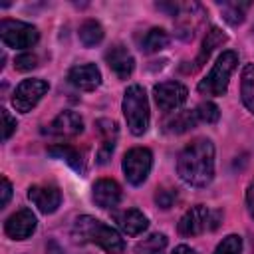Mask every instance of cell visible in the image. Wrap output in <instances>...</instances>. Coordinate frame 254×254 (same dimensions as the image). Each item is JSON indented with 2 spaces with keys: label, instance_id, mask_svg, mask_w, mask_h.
<instances>
[{
  "label": "cell",
  "instance_id": "obj_29",
  "mask_svg": "<svg viewBox=\"0 0 254 254\" xmlns=\"http://www.w3.org/2000/svg\"><path fill=\"white\" fill-rule=\"evenodd\" d=\"M36 65H38V56L32 54V52H24V54L16 56V60H14V67L18 71H30Z\"/></svg>",
  "mask_w": 254,
  "mask_h": 254
},
{
  "label": "cell",
  "instance_id": "obj_14",
  "mask_svg": "<svg viewBox=\"0 0 254 254\" xmlns=\"http://www.w3.org/2000/svg\"><path fill=\"white\" fill-rule=\"evenodd\" d=\"M83 131V119L75 113V111H62L50 125H48V133L54 137H62V139H69L75 137Z\"/></svg>",
  "mask_w": 254,
  "mask_h": 254
},
{
  "label": "cell",
  "instance_id": "obj_4",
  "mask_svg": "<svg viewBox=\"0 0 254 254\" xmlns=\"http://www.w3.org/2000/svg\"><path fill=\"white\" fill-rule=\"evenodd\" d=\"M236 65H238L236 52H232V50L222 52L216 58L210 73L198 81V91L202 95H224L226 87H228V79H230L232 71L236 69Z\"/></svg>",
  "mask_w": 254,
  "mask_h": 254
},
{
  "label": "cell",
  "instance_id": "obj_6",
  "mask_svg": "<svg viewBox=\"0 0 254 254\" xmlns=\"http://www.w3.org/2000/svg\"><path fill=\"white\" fill-rule=\"evenodd\" d=\"M0 38H2V42H4L8 48L26 50V48H32V46L38 44L40 32H38L32 24H26V22H20V20H8V18H4V20L0 22Z\"/></svg>",
  "mask_w": 254,
  "mask_h": 254
},
{
  "label": "cell",
  "instance_id": "obj_13",
  "mask_svg": "<svg viewBox=\"0 0 254 254\" xmlns=\"http://www.w3.org/2000/svg\"><path fill=\"white\" fill-rule=\"evenodd\" d=\"M105 62H107V65L111 67V71L119 77V79H127L131 73H133V69H135V60H133V56L127 52V48L125 46H121V44H115V46H111L107 52H105Z\"/></svg>",
  "mask_w": 254,
  "mask_h": 254
},
{
  "label": "cell",
  "instance_id": "obj_21",
  "mask_svg": "<svg viewBox=\"0 0 254 254\" xmlns=\"http://www.w3.org/2000/svg\"><path fill=\"white\" fill-rule=\"evenodd\" d=\"M48 153L52 155V157H58V159H64L73 171H77V173H83L85 171V167H83V159H81V153L77 151V149H73L71 145H54V147H50L48 149Z\"/></svg>",
  "mask_w": 254,
  "mask_h": 254
},
{
  "label": "cell",
  "instance_id": "obj_34",
  "mask_svg": "<svg viewBox=\"0 0 254 254\" xmlns=\"http://www.w3.org/2000/svg\"><path fill=\"white\" fill-rule=\"evenodd\" d=\"M46 254H64V248L56 242V240H50L46 244Z\"/></svg>",
  "mask_w": 254,
  "mask_h": 254
},
{
  "label": "cell",
  "instance_id": "obj_27",
  "mask_svg": "<svg viewBox=\"0 0 254 254\" xmlns=\"http://www.w3.org/2000/svg\"><path fill=\"white\" fill-rule=\"evenodd\" d=\"M214 254H242V238L238 234H228L216 246Z\"/></svg>",
  "mask_w": 254,
  "mask_h": 254
},
{
  "label": "cell",
  "instance_id": "obj_9",
  "mask_svg": "<svg viewBox=\"0 0 254 254\" xmlns=\"http://www.w3.org/2000/svg\"><path fill=\"white\" fill-rule=\"evenodd\" d=\"M155 101L159 105L161 111H175L179 109L185 101H187V87L179 81H163V83H157L155 89Z\"/></svg>",
  "mask_w": 254,
  "mask_h": 254
},
{
  "label": "cell",
  "instance_id": "obj_17",
  "mask_svg": "<svg viewBox=\"0 0 254 254\" xmlns=\"http://www.w3.org/2000/svg\"><path fill=\"white\" fill-rule=\"evenodd\" d=\"M97 131L101 133V145L97 151V163L105 165L111 159V153L115 149V139H117V123L109 121V119H99L95 123Z\"/></svg>",
  "mask_w": 254,
  "mask_h": 254
},
{
  "label": "cell",
  "instance_id": "obj_3",
  "mask_svg": "<svg viewBox=\"0 0 254 254\" xmlns=\"http://www.w3.org/2000/svg\"><path fill=\"white\" fill-rule=\"evenodd\" d=\"M123 115L133 135H143L149 129V101L141 85L133 83L123 95Z\"/></svg>",
  "mask_w": 254,
  "mask_h": 254
},
{
  "label": "cell",
  "instance_id": "obj_2",
  "mask_svg": "<svg viewBox=\"0 0 254 254\" xmlns=\"http://www.w3.org/2000/svg\"><path fill=\"white\" fill-rule=\"evenodd\" d=\"M73 236L79 242H91L101 246L107 254H121L125 250V242L121 238V234L107 226L105 222L93 218V216H79L73 224Z\"/></svg>",
  "mask_w": 254,
  "mask_h": 254
},
{
  "label": "cell",
  "instance_id": "obj_20",
  "mask_svg": "<svg viewBox=\"0 0 254 254\" xmlns=\"http://www.w3.org/2000/svg\"><path fill=\"white\" fill-rule=\"evenodd\" d=\"M198 123V117H196V111L192 109H187V111H177L171 119L165 121V131L171 133V135H181V133H187L189 129H192L194 125Z\"/></svg>",
  "mask_w": 254,
  "mask_h": 254
},
{
  "label": "cell",
  "instance_id": "obj_8",
  "mask_svg": "<svg viewBox=\"0 0 254 254\" xmlns=\"http://www.w3.org/2000/svg\"><path fill=\"white\" fill-rule=\"evenodd\" d=\"M48 91V81L40 79V77H32V79H24L16 91H14V97H12V105L16 111L20 113H28L32 111L38 101L46 95Z\"/></svg>",
  "mask_w": 254,
  "mask_h": 254
},
{
  "label": "cell",
  "instance_id": "obj_31",
  "mask_svg": "<svg viewBox=\"0 0 254 254\" xmlns=\"http://www.w3.org/2000/svg\"><path fill=\"white\" fill-rule=\"evenodd\" d=\"M2 121H4V141H8L10 139V135L16 131V119L6 111V109H2Z\"/></svg>",
  "mask_w": 254,
  "mask_h": 254
},
{
  "label": "cell",
  "instance_id": "obj_26",
  "mask_svg": "<svg viewBox=\"0 0 254 254\" xmlns=\"http://www.w3.org/2000/svg\"><path fill=\"white\" fill-rule=\"evenodd\" d=\"M248 8H250V2H222L220 4L222 18L232 26H238V24L244 22V16H246Z\"/></svg>",
  "mask_w": 254,
  "mask_h": 254
},
{
  "label": "cell",
  "instance_id": "obj_7",
  "mask_svg": "<svg viewBox=\"0 0 254 254\" xmlns=\"http://www.w3.org/2000/svg\"><path fill=\"white\" fill-rule=\"evenodd\" d=\"M153 167V153L145 147H133L123 157V173L131 185H141Z\"/></svg>",
  "mask_w": 254,
  "mask_h": 254
},
{
  "label": "cell",
  "instance_id": "obj_33",
  "mask_svg": "<svg viewBox=\"0 0 254 254\" xmlns=\"http://www.w3.org/2000/svg\"><path fill=\"white\" fill-rule=\"evenodd\" d=\"M246 204H248V210H250V214L254 218V181L250 183V187L246 190Z\"/></svg>",
  "mask_w": 254,
  "mask_h": 254
},
{
  "label": "cell",
  "instance_id": "obj_11",
  "mask_svg": "<svg viewBox=\"0 0 254 254\" xmlns=\"http://www.w3.org/2000/svg\"><path fill=\"white\" fill-rule=\"evenodd\" d=\"M28 198L38 206L40 212L52 214L62 204V192L54 185H34L28 189Z\"/></svg>",
  "mask_w": 254,
  "mask_h": 254
},
{
  "label": "cell",
  "instance_id": "obj_1",
  "mask_svg": "<svg viewBox=\"0 0 254 254\" xmlns=\"http://www.w3.org/2000/svg\"><path fill=\"white\" fill-rule=\"evenodd\" d=\"M177 173L190 187H206L214 179V145L208 139L189 143L179 155Z\"/></svg>",
  "mask_w": 254,
  "mask_h": 254
},
{
  "label": "cell",
  "instance_id": "obj_18",
  "mask_svg": "<svg viewBox=\"0 0 254 254\" xmlns=\"http://www.w3.org/2000/svg\"><path fill=\"white\" fill-rule=\"evenodd\" d=\"M117 224H119V228H121L127 236H137V234H141L143 230H147L149 220H147V216H145L141 210H137V208H127V210H123V212L117 216Z\"/></svg>",
  "mask_w": 254,
  "mask_h": 254
},
{
  "label": "cell",
  "instance_id": "obj_30",
  "mask_svg": "<svg viewBox=\"0 0 254 254\" xmlns=\"http://www.w3.org/2000/svg\"><path fill=\"white\" fill-rule=\"evenodd\" d=\"M155 200L161 208H171L177 200V190L175 189H159L155 192Z\"/></svg>",
  "mask_w": 254,
  "mask_h": 254
},
{
  "label": "cell",
  "instance_id": "obj_16",
  "mask_svg": "<svg viewBox=\"0 0 254 254\" xmlns=\"http://www.w3.org/2000/svg\"><path fill=\"white\" fill-rule=\"evenodd\" d=\"M202 8L198 4H185L177 8V28L181 38H192L194 30L200 22Z\"/></svg>",
  "mask_w": 254,
  "mask_h": 254
},
{
  "label": "cell",
  "instance_id": "obj_28",
  "mask_svg": "<svg viewBox=\"0 0 254 254\" xmlns=\"http://www.w3.org/2000/svg\"><path fill=\"white\" fill-rule=\"evenodd\" d=\"M194 111H196L198 121H202V123H216L220 117V111L212 101H202Z\"/></svg>",
  "mask_w": 254,
  "mask_h": 254
},
{
  "label": "cell",
  "instance_id": "obj_32",
  "mask_svg": "<svg viewBox=\"0 0 254 254\" xmlns=\"http://www.w3.org/2000/svg\"><path fill=\"white\" fill-rule=\"evenodd\" d=\"M10 196H12V185H10V181L6 177H2V198H0V204L6 206Z\"/></svg>",
  "mask_w": 254,
  "mask_h": 254
},
{
  "label": "cell",
  "instance_id": "obj_15",
  "mask_svg": "<svg viewBox=\"0 0 254 254\" xmlns=\"http://www.w3.org/2000/svg\"><path fill=\"white\" fill-rule=\"evenodd\" d=\"M93 200L99 208H115L121 200V187L113 179H99L93 185Z\"/></svg>",
  "mask_w": 254,
  "mask_h": 254
},
{
  "label": "cell",
  "instance_id": "obj_5",
  "mask_svg": "<svg viewBox=\"0 0 254 254\" xmlns=\"http://www.w3.org/2000/svg\"><path fill=\"white\" fill-rule=\"evenodd\" d=\"M220 220V212L218 210H210L204 204H196L192 208H189L181 220H179V232L183 236H196L202 234L206 230H214L218 226Z\"/></svg>",
  "mask_w": 254,
  "mask_h": 254
},
{
  "label": "cell",
  "instance_id": "obj_25",
  "mask_svg": "<svg viewBox=\"0 0 254 254\" xmlns=\"http://www.w3.org/2000/svg\"><path fill=\"white\" fill-rule=\"evenodd\" d=\"M240 95L248 111L254 115V64H248L242 71V81H240Z\"/></svg>",
  "mask_w": 254,
  "mask_h": 254
},
{
  "label": "cell",
  "instance_id": "obj_22",
  "mask_svg": "<svg viewBox=\"0 0 254 254\" xmlns=\"http://www.w3.org/2000/svg\"><path fill=\"white\" fill-rule=\"evenodd\" d=\"M167 44H169V34L163 28H151L141 40V50L145 54H155V52L167 48Z\"/></svg>",
  "mask_w": 254,
  "mask_h": 254
},
{
  "label": "cell",
  "instance_id": "obj_10",
  "mask_svg": "<svg viewBox=\"0 0 254 254\" xmlns=\"http://www.w3.org/2000/svg\"><path fill=\"white\" fill-rule=\"evenodd\" d=\"M36 226H38L36 214L30 208H20L6 218L4 232L14 240H24V238H30L34 234Z\"/></svg>",
  "mask_w": 254,
  "mask_h": 254
},
{
  "label": "cell",
  "instance_id": "obj_19",
  "mask_svg": "<svg viewBox=\"0 0 254 254\" xmlns=\"http://www.w3.org/2000/svg\"><path fill=\"white\" fill-rule=\"evenodd\" d=\"M226 40H228L226 34H222L216 26H212V28L206 32V36H204V40H202V48H200V52H198V56H196V60H194V65H192L189 71H194V69L202 67V64H206V60L210 58V54H212L218 46H222Z\"/></svg>",
  "mask_w": 254,
  "mask_h": 254
},
{
  "label": "cell",
  "instance_id": "obj_12",
  "mask_svg": "<svg viewBox=\"0 0 254 254\" xmlns=\"http://www.w3.org/2000/svg\"><path fill=\"white\" fill-rule=\"evenodd\" d=\"M67 79L73 87L81 91H93L101 83V71L95 64H81V65H73L67 71Z\"/></svg>",
  "mask_w": 254,
  "mask_h": 254
},
{
  "label": "cell",
  "instance_id": "obj_23",
  "mask_svg": "<svg viewBox=\"0 0 254 254\" xmlns=\"http://www.w3.org/2000/svg\"><path fill=\"white\" fill-rule=\"evenodd\" d=\"M77 36H79V42H81L85 48H93V46H97V44L103 40V28H101V24L95 22V20H85V22L79 26Z\"/></svg>",
  "mask_w": 254,
  "mask_h": 254
},
{
  "label": "cell",
  "instance_id": "obj_35",
  "mask_svg": "<svg viewBox=\"0 0 254 254\" xmlns=\"http://www.w3.org/2000/svg\"><path fill=\"white\" fill-rule=\"evenodd\" d=\"M173 254H196L190 246H185V244H181V246H177L175 250H173Z\"/></svg>",
  "mask_w": 254,
  "mask_h": 254
},
{
  "label": "cell",
  "instance_id": "obj_24",
  "mask_svg": "<svg viewBox=\"0 0 254 254\" xmlns=\"http://www.w3.org/2000/svg\"><path fill=\"white\" fill-rule=\"evenodd\" d=\"M167 250V236L165 234H151L135 244V254H165Z\"/></svg>",
  "mask_w": 254,
  "mask_h": 254
}]
</instances>
